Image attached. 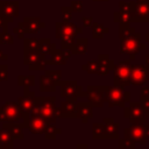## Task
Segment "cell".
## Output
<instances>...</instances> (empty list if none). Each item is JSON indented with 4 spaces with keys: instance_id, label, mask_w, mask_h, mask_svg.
<instances>
[{
    "instance_id": "cell-1",
    "label": "cell",
    "mask_w": 149,
    "mask_h": 149,
    "mask_svg": "<svg viewBox=\"0 0 149 149\" xmlns=\"http://www.w3.org/2000/svg\"><path fill=\"white\" fill-rule=\"evenodd\" d=\"M146 48H147L146 43L141 42V34L136 33V31L133 35L122 38L121 43H120V52L121 54H127L129 56L130 61L134 59L135 56L140 51L146 50Z\"/></svg>"
},
{
    "instance_id": "cell-2",
    "label": "cell",
    "mask_w": 149,
    "mask_h": 149,
    "mask_svg": "<svg viewBox=\"0 0 149 149\" xmlns=\"http://www.w3.org/2000/svg\"><path fill=\"white\" fill-rule=\"evenodd\" d=\"M130 69L132 63L130 59L120 61L118 65L113 69V81L115 86L125 87L130 85Z\"/></svg>"
},
{
    "instance_id": "cell-3",
    "label": "cell",
    "mask_w": 149,
    "mask_h": 149,
    "mask_svg": "<svg viewBox=\"0 0 149 149\" xmlns=\"http://www.w3.org/2000/svg\"><path fill=\"white\" fill-rule=\"evenodd\" d=\"M130 101V92L123 91V87L120 86H107L106 92V102L109 107L119 106L125 107L126 102Z\"/></svg>"
},
{
    "instance_id": "cell-4",
    "label": "cell",
    "mask_w": 149,
    "mask_h": 149,
    "mask_svg": "<svg viewBox=\"0 0 149 149\" xmlns=\"http://www.w3.org/2000/svg\"><path fill=\"white\" fill-rule=\"evenodd\" d=\"M24 115L26 113L20 108L19 104L16 102L10 101L0 107V121L19 123V121H27Z\"/></svg>"
},
{
    "instance_id": "cell-5",
    "label": "cell",
    "mask_w": 149,
    "mask_h": 149,
    "mask_svg": "<svg viewBox=\"0 0 149 149\" xmlns=\"http://www.w3.org/2000/svg\"><path fill=\"white\" fill-rule=\"evenodd\" d=\"M149 81V69L146 65L136 64L130 69V85L142 86Z\"/></svg>"
},
{
    "instance_id": "cell-6",
    "label": "cell",
    "mask_w": 149,
    "mask_h": 149,
    "mask_svg": "<svg viewBox=\"0 0 149 149\" xmlns=\"http://www.w3.org/2000/svg\"><path fill=\"white\" fill-rule=\"evenodd\" d=\"M107 86H88L86 95L88 101L94 107H102L106 101Z\"/></svg>"
},
{
    "instance_id": "cell-7",
    "label": "cell",
    "mask_w": 149,
    "mask_h": 149,
    "mask_svg": "<svg viewBox=\"0 0 149 149\" xmlns=\"http://www.w3.org/2000/svg\"><path fill=\"white\" fill-rule=\"evenodd\" d=\"M132 22H149V1L137 2L130 1Z\"/></svg>"
},
{
    "instance_id": "cell-8",
    "label": "cell",
    "mask_w": 149,
    "mask_h": 149,
    "mask_svg": "<svg viewBox=\"0 0 149 149\" xmlns=\"http://www.w3.org/2000/svg\"><path fill=\"white\" fill-rule=\"evenodd\" d=\"M129 111H130V116H129L130 123L144 125L147 122V116L144 114V111L142 108L141 102L129 101Z\"/></svg>"
},
{
    "instance_id": "cell-9",
    "label": "cell",
    "mask_w": 149,
    "mask_h": 149,
    "mask_svg": "<svg viewBox=\"0 0 149 149\" xmlns=\"http://www.w3.org/2000/svg\"><path fill=\"white\" fill-rule=\"evenodd\" d=\"M120 10L114 13V21L118 23H130L132 22V5L130 2H119Z\"/></svg>"
},
{
    "instance_id": "cell-10",
    "label": "cell",
    "mask_w": 149,
    "mask_h": 149,
    "mask_svg": "<svg viewBox=\"0 0 149 149\" xmlns=\"http://www.w3.org/2000/svg\"><path fill=\"white\" fill-rule=\"evenodd\" d=\"M77 107L78 105L76 104V97H69L66 102H63L57 109V115L66 118L77 116Z\"/></svg>"
},
{
    "instance_id": "cell-11",
    "label": "cell",
    "mask_w": 149,
    "mask_h": 149,
    "mask_svg": "<svg viewBox=\"0 0 149 149\" xmlns=\"http://www.w3.org/2000/svg\"><path fill=\"white\" fill-rule=\"evenodd\" d=\"M81 31L80 28L71 24V23H57L56 24V36L57 37H76L77 34Z\"/></svg>"
},
{
    "instance_id": "cell-12",
    "label": "cell",
    "mask_w": 149,
    "mask_h": 149,
    "mask_svg": "<svg viewBox=\"0 0 149 149\" xmlns=\"http://www.w3.org/2000/svg\"><path fill=\"white\" fill-rule=\"evenodd\" d=\"M0 13L8 20V22H12L15 16L19 15V3L15 1H1L0 2Z\"/></svg>"
},
{
    "instance_id": "cell-13",
    "label": "cell",
    "mask_w": 149,
    "mask_h": 149,
    "mask_svg": "<svg viewBox=\"0 0 149 149\" xmlns=\"http://www.w3.org/2000/svg\"><path fill=\"white\" fill-rule=\"evenodd\" d=\"M47 126H48V122L42 116H40V115H29L28 127L33 133L42 134V133H44Z\"/></svg>"
},
{
    "instance_id": "cell-14",
    "label": "cell",
    "mask_w": 149,
    "mask_h": 149,
    "mask_svg": "<svg viewBox=\"0 0 149 149\" xmlns=\"http://www.w3.org/2000/svg\"><path fill=\"white\" fill-rule=\"evenodd\" d=\"M128 132H129V134L132 135V137L134 139V141L136 143H140V144H146L147 143V136H146L143 125L130 123V126L128 127Z\"/></svg>"
},
{
    "instance_id": "cell-15",
    "label": "cell",
    "mask_w": 149,
    "mask_h": 149,
    "mask_svg": "<svg viewBox=\"0 0 149 149\" xmlns=\"http://www.w3.org/2000/svg\"><path fill=\"white\" fill-rule=\"evenodd\" d=\"M98 63H99V70H98V74L100 76H105L111 70L114 69V62L113 59H111L108 57V55H99L98 57Z\"/></svg>"
},
{
    "instance_id": "cell-16",
    "label": "cell",
    "mask_w": 149,
    "mask_h": 149,
    "mask_svg": "<svg viewBox=\"0 0 149 149\" xmlns=\"http://www.w3.org/2000/svg\"><path fill=\"white\" fill-rule=\"evenodd\" d=\"M102 123L106 129L107 139H119V123L115 122L113 118H105Z\"/></svg>"
},
{
    "instance_id": "cell-17",
    "label": "cell",
    "mask_w": 149,
    "mask_h": 149,
    "mask_svg": "<svg viewBox=\"0 0 149 149\" xmlns=\"http://www.w3.org/2000/svg\"><path fill=\"white\" fill-rule=\"evenodd\" d=\"M35 102H36V97L29 92V93H26L23 97H21L19 99V106L20 108L26 113V114H29V112L33 109V107L35 106Z\"/></svg>"
},
{
    "instance_id": "cell-18",
    "label": "cell",
    "mask_w": 149,
    "mask_h": 149,
    "mask_svg": "<svg viewBox=\"0 0 149 149\" xmlns=\"http://www.w3.org/2000/svg\"><path fill=\"white\" fill-rule=\"evenodd\" d=\"M44 24L42 22H40V20L36 19V17H29V19L26 17L24 22L21 23V27H22L23 31L24 33H30V34L38 31L40 28H42Z\"/></svg>"
},
{
    "instance_id": "cell-19",
    "label": "cell",
    "mask_w": 149,
    "mask_h": 149,
    "mask_svg": "<svg viewBox=\"0 0 149 149\" xmlns=\"http://www.w3.org/2000/svg\"><path fill=\"white\" fill-rule=\"evenodd\" d=\"M78 91H81V87L77 86L76 81H66L62 84V97H77Z\"/></svg>"
},
{
    "instance_id": "cell-20",
    "label": "cell",
    "mask_w": 149,
    "mask_h": 149,
    "mask_svg": "<svg viewBox=\"0 0 149 149\" xmlns=\"http://www.w3.org/2000/svg\"><path fill=\"white\" fill-rule=\"evenodd\" d=\"M77 116L81 118L83 122H87V120L93 116L92 105L91 104H87V102H85V104L84 102L78 104V107H77Z\"/></svg>"
},
{
    "instance_id": "cell-21",
    "label": "cell",
    "mask_w": 149,
    "mask_h": 149,
    "mask_svg": "<svg viewBox=\"0 0 149 149\" xmlns=\"http://www.w3.org/2000/svg\"><path fill=\"white\" fill-rule=\"evenodd\" d=\"M123 139H120L119 141V149H135V141L132 137V135L128 132V128L123 130Z\"/></svg>"
},
{
    "instance_id": "cell-22",
    "label": "cell",
    "mask_w": 149,
    "mask_h": 149,
    "mask_svg": "<svg viewBox=\"0 0 149 149\" xmlns=\"http://www.w3.org/2000/svg\"><path fill=\"white\" fill-rule=\"evenodd\" d=\"M73 54H85L87 49V40L86 38H79L74 42V44L71 47Z\"/></svg>"
},
{
    "instance_id": "cell-23",
    "label": "cell",
    "mask_w": 149,
    "mask_h": 149,
    "mask_svg": "<svg viewBox=\"0 0 149 149\" xmlns=\"http://www.w3.org/2000/svg\"><path fill=\"white\" fill-rule=\"evenodd\" d=\"M38 51L43 55H51L55 51V47L50 43V40H41L38 45Z\"/></svg>"
},
{
    "instance_id": "cell-24",
    "label": "cell",
    "mask_w": 149,
    "mask_h": 149,
    "mask_svg": "<svg viewBox=\"0 0 149 149\" xmlns=\"http://www.w3.org/2000/svg\"><path fill=\"white\" fill-rule=\"evenodd\" d=\"M92 135L95 139H107L104 123H94L92 127Z\"/></svg>"
},
{
    "instance_id": "cell-25",
    "label": "cell",
    "mask_w": 149,
    "mask_h": 149,
    "mask_svg": "<svg viewBox=\"0 0 149 149\" xmlns=\"http://www.w3.org/2000/svg\"><path fill=\"white\" fill-rule=\"evenodd\" d=\"M108 33V28L100 23H93L92 24V35L94 38H102L104 35Z\"/></svg>"
},
{
    "instance_id": "cell-26",
    "label": "cell",
    "mask_w": 149,
    "mask_h": 149,
    "mask_svg": "<svg viewBox=\"0 0 149 149\" xmlns=\"http://www.w3.org/2000/svg\"><path fill=\"white\" fill-rule=\"evenodd\" d=\"M120 24V28H119V37L120 40L125 38V37H128L130 35H133L135 33V29L133 27H130L129 23H119Z\"/></svg>"
},
{
    "instance_id": "cell-27",
    "label": "cell",
    "mask_w": 149,
    "mask_h": 149,
    "mask_svg": "<svg viewBox=\"0 0 149 149\" xmlns=\"http://www.w3.org/2000/svg\"><path fill=\"white\" fill-rule=\"evenodd\" d=\"M56 81L50 79L47 76L41 77V91H54L56 87Z\"/></svg>"
},
{
    "instance_id": "cell-28",
    "label": "cell",
    "mask_w": 149,
    "mask_h": 149,
    "mask_svg": "<svg viewBox=\"0 0 149 149\" xmlns=\"http://www.w3.org/2000/svg\"><path fill=\"white\" fill-rule=\"evenodd\" d=\"M6 127H7V126H6ZM7 128H8L9 133H10V135H12L13 137H19V139H22V137H23L21 126L15 125V123H10V125H9Z\"/></svg>"
},
{
    "instance_id": "cell-29",
    "label": "cell",
    "mask_w": 149,
    "mask_h": 149,
    "mask_svg": "<svg viewBox=\"0 0 149 149\" xmlns=\"http://www.w3.org/2000/svg\"><path fill=\"white\" fill-rule=\"evenodd\" d=\"M83 70L87 71L88 73H98V70H99L98 61H90L87 64L83 65Z\"/></svg>"
},
{
    "instance_id": "cell-30",
    "label": "cell",
    "mask_w": 149,
    "mask_h": 149,
    "mask_svg": "<svg viewBox=\"0 0 149 149\" xmlns=\"http://www.w3.org/2000/svg\"><path fill=\"white\" fill-rule=\"evenodd\" d=\"M40 41L37 40H26L24 41V50L26 51H33V50H38Z\"/></svg>"
},
{
    "instance_id": "cell-31",
    "label": "cell",
    "mask_w": 149,
    "mask_h": 149,
    "mask_svg": "<svg viewBox=\"0 0 149 149\" xmlns=\"http://www.w3.org/2000/svg\"><path fill=\"white\" fill-rule=\"evenodd\" d=\"M58 133H59V129L56 128L52 123H48V126H47V128H45V130H44V135H45L48 139L55 137L56 134H58Z\"/></svg>"
},
{
    "instance_id": "cell-32",
    "label": "cell",
    "mask_w": 149,
    "mask_h": 149,
    "mask_svg": "<svg viewBox=\"0 0 149 149\" xmlns=\"http://www.w3.org/2000/svg\"><path fill=\"white\" fill-rule=\"evenodd\" d=\"M0 43H3V44H12L13 43V37H12V35H9L7 33L6 29L3 33H0Z\"/></svg>"
},
{
    "instance_id": "cell-33",
    "label": "cell",
    "mask_w": 149,
    "mask_h": 149,
    "mask_svg": "<svg viewBox=\"0 0 149 149\" xmlns=\"http://www.w3.org/2000/svg\"><path fill=\"white\" fill-rule=\"evenodd\" d=\"M34 84V77L30 76V77H19V85H24L26 87L27 86H31Z\"/></svg>"
},
{
    "instance_id": "cell-34",
    "label": "cell",
    "mask_w": 149,
    "mask_h": 149,
    "mask_svg": "<svg viewBox=\"0 0 149 149\" xmlns=\"http://www.w3.org/2000/svg\"><path fill=\"white\" fill-rule=\"evenodd\" d=\"M71 13H72V8L70 7H62V16H63V20L65 22H68L70 19H71Z\"/></svg>"
},
{
    "instance_id": "cell-35",
    "label": "cell",
    "mask_w": 149,
    "mask_h": 149,
    "mask_svg": "<svg viewBox=\"0 0 149 149\" xmlns=\"http://www.w3.org/2000/svg\"><path fill=\"white\" fill-rule=\"evenodd\" d=\"M45 76L49 77L50 79H52L54 81L58 83L59 81V78H61V71H47L45 72Z\"/></svg>"
},
{
    "instance_id": "cell-36",
    "label": "cell",
    "mask_w": 149,
    "mask_h": 149,
    "mask_svg": "<svg viewBox=\"0 0 149 149\" xmlns=\"http://www.w3.org/2000/svg\"><path fill=\"white\" fill-rule=\"evenodd\" d=\"M141 105H142V108L144 111V114L147 116V119L149 118V98H141Z\"/></svg>"
},
{
    "instance_id": "cell-37",
    "label": "cell",
    "mask_w": 149,
    "mask_h": 149,
    "mask_svg": "<svg viewBox=\"0 0 149 149\" xmlns=\"http://www.w3.org/2000/svg\"><path fill=\"white\" fill-rule=\"evenodd\" d=\"M8 71H7V65H0V80H6Z\"/></svg>"
},
{
    "instance_id": "cell-38",
    "label": "cell",
    "mask_w": 149,
    "mask_h": 149,
    "mask_svg": "<svg viewBox=\"0 0 149 149\" xmlns=\"http://www.w3.org/2000/svg\"><path fill=\"white\" fill-rule=\"evenodd\" d=\"M81 7H83V2L81 1H73L72 2V9L77 10V12H81Z\"/></svg>"
},
{
    "instance_id": "cell-39",
    "label": "cell",
    "mask_w": 149,
    "mask_h": 149,
    "mask_svg": "<svg viewBox=\"0 0 149 149\" xmlns=\"http://www.w3.org/2000/svg\"><path fill=\"white\" fill-rule=\"evenodd\" d=\"M141 98H149V86H143L141 88Z\"/></svg>"
},
{
    "instance_id": "cell-40",
    "label": "cell",
    "mask_w": 149,
    "mask_h": 149,
    "mask_svg": "<svg viewBox=\"0 0 149 149\" xmlns=\"http://www.w3.org/2000/svg\"><path fill=\"white\" fill-rule=\"evenodd\" d=\"M7 23H8V20L0 13V27H2L3 29H6V27H7Z\"/></svg>"
},
{
    "instance_id": "cell-41",
    "label": "cell",
    "mask_w": 149,
    "mask_h": 149,
    "mask_svg": "<svg viewBox=\"0 0 149 149\" xmlns=\"http://www.w3.org/2000/svg\"><path fill=\"white\" fill-rule=\"evenodd\" d=\"M83 22H84V26H91L92 19L91 17H83Z\"/></svg>"
},
{
    "instance_id": "cell-42",
    "label": "cell",
    "mask_w": 149,
    "mask_h": 149,
    "mask_svg": "<svg viewBox=\"0 0 149 149\" xmlns=\"http://www.w3.org/2000/svg\"><path fill=\"white\" fill-rule=\"evenodd\" d=\"M143 127H144L146 136H147V139H149V122H146V123L143 125Z\"/></svg>"
},
{
    "instance_id": "cell-43",
    "label": "cell",
    "mask_w": 149,
    "mask_h": 149,
    "mask_svg": "<svg viewBox=\"0 0 149 149\" xmlns=\"http://www.w3.org/2000/svg\"><path fill=\"white\" fill-rule=\"evenodd\" d=\"M123 108H125L123 116H125V118H127V119H129V116H130V111H129V107H123Z\"/></svg>"
},
{
    "instance_id": "cell-44",
    "label": "cell",
    "mask_w": 149,
    "mask_h": 149,
    "mask_svg": "<svg viewBox=\"0 0 149 149\" xmlns=\"http://www.w3.org/2000/svg\"><path fill=\"white\" fill-rule=\"evenodd\" d=\"M144 62H146V66L149 69V54L146 55V57H144Z\"/></svg>"
},
{
    "instance_id": "cell-45",
    "label": "cell",
    "mask_w": 149,
    "mask_h": 149,
    "mask_svg": "<svg viewBox=\"0 0 149 149\" xmlns=\"http://www.w3.org/2000/svg\"><path fill=\"white\" fill-rule=\"evenodd\" d=\"M144 37H146V41L149 43V33H147V34L144 35Z\"/></svg>"
},
{
    "instance_id": "cell-46",
    "label": "cell",
    "mask_w": 149,
    "mask_h": 149,
    "mask_svg": "<svg viewBox=\"0 0 149 149\" xmlns=\"http://www.w3.org/2000/svg\"><path fill=\"white\" fill-rule=\"evenodd\" d=\"M137 2H147V1H149V0H136Z\"/></svg>"
},
{
    "instance_id": "cell-47",
    "label": "cell",
    "mask_w": 149,
    "mask_h": 149,
    "mask_svg": "<svg viewBox=\"0 0 149 149\" xmlns=\"http://www.w3.org/2000/svg\"><path fill=\"white\" fill-rule=\"evenodd\" d=\"M94 1H108V0H94Z\"/></svg>"
},
{
    "instance_id": "cell-48",
    "label": "cell",
    "mask_w": 149,
    "mask_h": 149,
    "mask_svg": "<svg viewBox=\"0 0 149 149\" xmlns=\"http://www.w3.org/2000/svg\"><path fill=\"white\" fill-rule=\"evenodd\" d=\"M148 86H149V85H148Z\"/></svg>"
}]
</instances>
